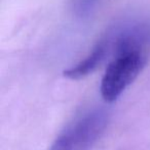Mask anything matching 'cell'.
<instances>
[{"mask_svg":"<svg viewBox=\"0 0 150 150\" xmlns=\"http://www.w3.org/2000/svg\"><path fill=\"white\" fill-rule=\"evenodd\" d=\"M108 110L98 107L68 126L47 150H90L108 126Z\"/></svg>","mask_w":150,"mask_h":150,"instance_id":"obj_1","label":"cell"},{"mask_svg":"<svg viewBox=\"0 0 150 150\" xmlns=\"http://www.w3.org/2000/svg\"><path fill=\"white\" fill-rule=\"evenodd\" d=\"M147 62L144 52H128L113 56L101 81V95L106 102H114L137 79Z\"/></svg>","mask_w":150,"mask_h":150,"instance_id":"obj_2","label":"cell"},{"mask_svg":"<svg viewBox=\"0 0 150 150\" xmlns=\"http://www.w3.org/2000/svg\"><path fill=\"white\" fill-rule=\"evenodd\" d=\"M109 55L128 52H144L150 47V20H133L121 23L107 32L102 38Z\"/></svg>","mask_w":150,"mask_h":150,"instance_id":"obj_3","label":"cell"},{"mask_svg":"<svg viewBox=\"0 0 150 150\" xmlns=\"http://www.w3.org/2000/svg\"><path fill=\"white\" fill-rule=\"evenodd\" d=\"M108 56V48L104 40L101 39L85 58L79 61L76 65L71 67L70 69H65L63 75L70 80H80L96 71Z\"/></svg>","mask_w":150,"mask_h":150,"instance_id":"obj_4","label":"cell"},{"mask_svg":"<svg viewBox=\"0 0 150 150\" xmlns=\"http://www.w3.org/2000/svg\"><path fill=\"white\" fill-rule=\"evenodd\" d=\"M99 0H73V8L79 16H88L95 7Z\"/></svg>","mask_w":150,"mask_h":150,"instance_id":"obj_5","label":"cell"}]
</instances>
